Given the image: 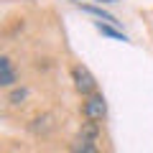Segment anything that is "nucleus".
Segmentation results:
<instances>
[{"label": "nucleus", "mask_w": 153, "mask_h": 153, "mask_svg": "<svg viewBox=\"0 0 153 153\" xmlns=\"http://www.w3.org/2000/svg\"><path fill=\"white\" fill-rule=\"evenodd\" d=\"M71 79H74V87L79 94H84V97H89V94H94V89H97V82H94V76L89 74L87 66L76 64L74 69H71Z\"/></svg>", "instance_id": "obj_1"}, {"label": "nucleus", "mask_w": 153, "mask_h": 153, "mask_svg": "<svg viewBox=\"0 0 153 153\" xmlns=\"http://www.w3.org/2000/svg\"><path fill=\"white\" fill-rule=\"evenodd\" d=\"M105 115H107V102H105L102 94H89L87 102H84V117L87 120H102Z\"/></svg>", "instance_id": "obj_2"}, {"label": "nucleus", "mask_w": 153, "mask_h": 153, "mask_svg": "<svg viewBox=\"0 0 153 153\" xmlns=\"http://www.w3.org/2000/svg\"><path fill=\"white\" fill-rule=\"evenodd\" d=\"M18 79H16V71H13V66H10V59L8 56H3L0 59V84L3 87H13Z\"/></svg>", "instance_id": "obj_3"}, {"label": "nucleus", "mask_w": 153, "mask_h": 153, "mask_svg": "<svg viewBox=\"0 0 153 153\" xmlns=\"http://www.w3.org/2000/svg\"><path fill=\"white\" fill-rule=\"evenodd\" d=\"M54 117H51V115H44V117H36V120H33V125H31V130L36 133V135H46V133L51 130V128H54Z\"/></svg>", "instance_id": "obj_4"}, {"label": "nucleus", "mask_w": 153, "mask_h": 153, "mask_svg": "<svg viewBox=\"0 0 153 153\" xmlns=\"http://www.w3.org/2000/svg\"><path fill=\"white\" fill-rule=\"evenodd\" d=\"M82 10L89 13V16H94V18H102V21H107V23H117L107 10H102V8H97V5H82Z\"/></svg>", "instance_id": "obj_5"}, {"label": "nucleus", "mask_w": 153, "mask_h": 153, "mask_svg": "<svg viewBox=\"0 0 153 153\" xmlns=\"http://www.w3.org/2000/svg\"><path fill=\"white\" fill-rule=\"evenodd\" d=\"M97 31L105 33V36H110V38H117V41H128V36H125L123 31H117V28L107 26V23H97Z\"/></svg>", "instance_id": "obj_6"}, {"label": "nucleus", "mask_w": 153, "mask_h": 153, "mask_svg": "<svg viewBox=\"0 0 153 153\" xmlns=\"http://www.w3.org/2000/svg\"><path fill=\"white\" fill-rule=\"evenodd\" d=\"M71 151H84V153H97V146L94 143H84V140H76L71 146Z\"/></svg>", "instance_id": "obj_7"}, {"label": "nucleus", "mask_w": 153, "mask_h": 153, "mask_svg": "<svg viewBox=\"0 0 153 153\" xmlns=\"http://www.w3.org/2000/svg\"><path fill=\"white\" fill-rule=\"evenodd\" d=\"M26 97H28V92H26V89H16V92L10 94V102H13V105H21Z\"/></svg>", "instance_id": "obj_8"}, {"label": "nucleus", "mask_w": 153, "mask_h": 153, "mask_svg": "<svg viewBox=\"0 0 153 153\" xmlns=\"http://www.w3.org/2000/svg\"><path fill=\"white\" fill-rule=\"evenodd\" d=\"M97 3H117V0H97Z\"/></svg>", "instance_id": "obj_9"}]
</instances>
